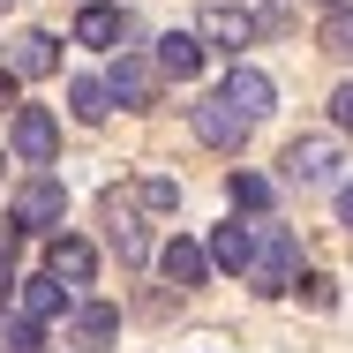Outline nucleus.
Instances as JSON below:
<instances>
[{
	"label": "nucleus",
	"instance_id": "obj_5",
	"mask_svg": "<svg viewBox=\"0 0 353 353\" xmlns=\"http://www.w3.org/2000/svg\"><path fill=\"white\" fill-rule=\"evenodd\" d=\"M188 128H196V143H211V150H241V143H248V121H241L218 90L188 105Z\"/></svg>",
	"mask_w": 353,
	"mask_h": 353
},
{
	"label": "nucleus",
	"instance_id": "obj_13",
	"mask_svg": "<svg viewBox=\"0 0 353 353\" xmlns=\"http://www.w3.org/2000/svg\"><path fill=\"white\" fill-rule=\"evenodd\" d=\"M203 248H211V271H241V279H248V263H256V225L233 218V225H218Z\"/></svg>",
	"mask_w": 353,
	"mask_h": 353
},
{
	"label": "nucleus",
	"instance_id": "obj_27",
	"mask_svg": "<svg viewBox=\"0 0 353 353\" xmlns=\"http://www.w3.org/2000/svg\"><path fill=\"white\" fill-rule=\"evenodd\" d=\"M316 8H323V15H331V8H339V0H316Z\"/></svg>",
	"mask_w": 353,
	"mask_h": 353
},
{
	"label": "nucleus",
	"instance_id": "obj_3",
	"mask_svg": "<svg viewBox=\"0 0 353 353\" xmlns=\"http://www.w3.org/2000/svg\"><path fill=\"white\" fill-rule=\"evenodd\" d=\"M8 150H15L30 173H53V158H61V121H53L46 105H15V121H8Z\"/></svg>",
	"mask_w": 353,
	"mask_h": 353
},
{
	"label": "nucleus",
	"instance_id": "obj_8",
	"mask_svg": "<svg viewBox=\"0 0 353 353\" xmlns=\"http://www.w3.org/2000/svg\"><path fill=\"white\" fill-rule=\"evenodd\" d=\"M121 38H136V23H128L121 8H105V0H83V8H75V46H98V53H105V46H121Z\"/></svg>",
	"mask_w": 353,
	"mask_h": 353
},
{
	"label": "nucleus",
	"instance_id": "obj_22",
	"mask_svg": "<svg viewBox=\"0 0 353 353\" xmlns=\"http://www.w3.org/2000/svg\"><path fill=\"white\" fill-rule=\"evenodd\" d=\"M301 293H308V308H331V301H339V285L323 279V271H316V279H301Z\"/></svg>",
	"mask_w": 353,
	"mask_h": 353
},
{
	"label": "nucleus",
	"instance_id": "obj_9",
	"mask_svg": "<svg viewBox=\"0 0 353 353\" xmlns=\"http://www.w3.org/2000/svg\"><path fill=\"white\" fill-rule=\"evenodd\" d=\"M61 68V46H53V30H23L15 46H8V75L15 83H38V75Z\"/></svg>",
	"mask_w": 353,
	"mask_h": 353
},
{
	"label": "nucleus",
	"instance_id": "obj_7",
	"mask_svg": "<svg viewBox=\"0 0 353 353\" xmlns=\"http://www.w3.org/2000/svg\"><path fill=\"white\" fill-rule=\"evenodd\" d=\"M105 90H113V105H150V98H158V61L121 53V61L105 68Z\"/></svg>",
	"mask_w": 353,
	"mask_h": 353
},
{
	"label": "nucleus",
	"instance_id": "obj_28",
	"mask_svg": "<svg viewBox=\"0 0 353 353\" xmlns=\"http://www.w3.org/2000/svg\"><path fill=\"white\" fill-rule=\"evenodd\" d=\"M0 8H8V0H0Z\"/></svg>",
	"mask_w": 353,
	"mask_h": 353
},
{
	"label": "nucleus",
	"instance_id": "obj_1",
	"mask_svg": "<svg viewBox=\"0 0 353 353\" xmlns=\"http://www.w3.org/2000/svg\"><path fill=\"white\" fill-rule=\"evenodd\" d=\"M248 285L263 293V301H279L301 285V241H293V225H256V263H248Z\"/></svg>",
	"mask_w": 353,
	"mask_h": 353
},
{
	"label": "nucleus",
	"instance_id": "obj_25",
	"mask_svg": "<svg viewBox=\"0 0 353 353\" xmlns=\"http://www.w3.org/2000/svg\"><path fill=\"white\" fill-rule=\"evenodd\" d=\"M0 105H15V75L0 68Z\"/></svg>",
	"mask_w": 353,
	"mask_h": 353
},
{
	"label": "nucleus",
	"instance_id": "obj_21",
	"mask_svg": "<svg viewBox=\"0 0 353 353\" xmlns=\"http://www.w3.org/2000/svg\"><path fill=\"white\" fill-rule=\"evenodd\" d=\"M136 196L150 203V211H173V203H181V181H165V173H150V181L136 188Z\"/></svg>",
	"mask_w": 353,
	"mask_h": 353
},
{
	"label": "nucleus",
	"instance_id": "obj_12",
	"mask_svg": "<svg viewBox=\"0 0 353 353\" xmlns=\"http://www.w3.org/2000/svg\"><path fill=\"white\" fill-rule=\"evenodd\" d=\"M46 271H53L61 285H90V271H98V248H90V241H75V233H53Z\"/></svg>",
	"mask_w": 353,
	"mask_h": 353
},
{
	"label": "nucleus",
	"instance_id": "obj_23",
	"mask_svg": "<svg viewBox=\"0 0 353 353\" xmlns=\"http://www.w3.org/2000/svg\"><path fill=\"white\" fill-rule=\"evenodd\" d=\"M331 121H339V128H353V83H339V90H331Z\"/></svg>",
	"mask_w": 353,
	"mask_h": 353
},
{
	"label": "nucleus",
	"instance_id": "obj_4",
	"mask_svg": "<svg viewBox=\"0 0 353 353\" xmlns=\"http://www.w3.org/2000/svg\"><path fill=\"white\" fill-rule=\"evenodd\" d=\"M285 181L293 188H331L339 181V143L331 136H293L285 143Z\"/></svg>",
	"mask_w": 353,
	"mask_h": 353
},
{
	"label": "nucleus",
	"instance_id": "obj_14",
	"mask_svg": "<svg viewBox=\"0 0 353 353\" xmlns=\"http://www.w3.org/2000/svg\"><path fill=\"white\" fill-rule=\"evenodd\" d=\"M158 75L196 83V75H203V38H196V30H165V38H158Z\"/></svg>",
	"mask_w": 353,
	"mask_h": 353
},
{
	"label": "nucleus",
	"instance_id": "obj_15",
	"mask_svg": "<svg viewBox=\"0 0 353 353\" xmlns=\"http://www.w3.org/2000/svg\"><path fill=\"white\" fill-rule=\"evenodd\" d=\"M105 218H113V225H105V233H113V248H121V263H143V256H150V241H143V225H136V211H128V203H121V196H113V203H105Z\"/></svg>",
	"mask_w": 353,
	"mask_h": 353
},
{
	"label": "nucleus",
	"instance_id": "obj_11",
	"mask_svg": "<svg viewBox=\"0 0 353 353\" xmlns=\"http://www.w3.org/2000/svg\"><path fill=\"white\" fill-rule=\"evenodd\" d=\"M158 271L188 293V285L211 279V248H203V241H188V233H173V241H165V256H158Z\"/></svg>",
	"mask_w": 353,
	"mask_h": 353
},
{
	"label": "nucleus",
	"instance_id": "obj_17",
	"mask_svg": "<svg viewBox=\"0 0 353 353\" xmlns=\"http://www.w3.org/2000/svg\"><path fill=\"white\" fill-rule=\"evenodd\" d=\"M68 105H75V121H105V113H113L105 75H75V83H68Z\"/></svg>",
	"mask_w": 353,
	"mask_h": 353
},
{
	"label": "nucleus",
	"instance_id": "obj_24",
	"mask_svg": "<svg viewBox=\"0 0 353 353\" xmlns=\"http://www.w3.org/2000/svg\"><path fill=\"white\" fill-rule=\"evenodd\" d=\"M339 218H346V233H353V181L339 188Z\"/></svg>",
	"mask_w": 353,
	"mask_h": 353
},
{
	"label": "nucleus",
	"instance_id": "obj_19",
	"mask_svg": "<svg viewBox=\"0 0 353 353\" xmlns=\"http://www.w3.org/2000/svg\"><path fill=\"white\" fill-rule=\"evenodd\" d=\"M316 46H323V53H353V8H346V0H339V8L323 15V30H316Z\"/></svg>",
	"mask_w": 353,
	"mask_h": 353
},
{
	"label": "nucleus",
	"instance_id": "obj_2",
	"mask_svg": "<svg viewBox=\"0 0 353 353\" xmlns=\"http://www.w3.org/2000/svg\"><path fill=\"white\" fill-rule=\"evenodd\" d=\"M61 218H68L61 173H30V181L15 188V203H8V225H15V233H61Z\"/></svg>",
	"mask_w": 353,
	"mask_h": 353
},
{
	"label": "nucleus",
	"instance_id": "obj_26",
	"mask_svg": "<svg viewBox=\"0 0 353 353\" xmlns=\"http://www.w3.org/2000/svg\"><path fill=\"white\" fill-rule=\"evenodd\" d=\"M8 293H15V271H8V263H0V308H8Z\"/></svg>",
	"mask_w": 353,
	"mask_h": 353
},
{
	"label": "nucleus",
	"instance_id": "obj_16",
	"mask_svg": "<svg viewBox=\"0 0 353 353\" xmlns=\"http://www.w3.org/2000/svg\"><path fill=\"white\" fill-rule=\"evenodd\" d=\"M68 331H75V346H105V339L121 331V308L90 301V308H75V316H68Z\"/></svg>",
	"mask_w": 353,
	"mask_h": 353
},
{
	"label": "nucleus",
	"instance_id": "obj_18",
	"mask_svg": "<svg viewBox=\"0 0 353 353\" xmlns=\"http://www.w3.org/2000/svg\"><path fill=\"white\" fill-rule=\"evenodd\" d=\"M225 196H233V211H271V181L263 173H233Z\"/></svg>",
	"mask_w": 353,
	"mask_h": 353
},
{
	"label": "nucleus",
	"instance_id": "obj_10",
	"mask_svg": "<svg viewBox=\"0 0 353 353\" xmlns=\"http://www.w3.org/2000/svg\"><path fill=\"white\" fill-rule=\"evenodd\" d=\"M15 293H23V316L30 323H53V316H75V293L53 271H38V279H15Z\"/></svg>",
	"mask_w": 353,
	"mask_h": 353
},
{
	"label": "nucleus",
	"instance_id": "obj_20",
	"mask_svg": "<svg viewBox=\"0 0 353 353\" xmlns=\"http://www.w3.org/2000/svg\"><path fill=\"white\" fill-rule=\"evenodd\" d=\"M0 346H8V353H46V323H30V316H15V323L0 331Z\"/></svg>",
	"mask_w": 353,
	"mask_h": 353
},
{
	"label": "nucleus",
	"instance_id": "obj_6",
	"mask_svg": "<svg viewBox=\"0 0 353 353\" xmlns=\"http://www.w3.org/2000/svg\"><path fill=\"white\" fill-rule=\"evenodd\" d=\"M218 98H225V105H233V113H241V121L256 128V121L271 113V98H279V83H271L263 68H248V61H241V68L225 75V90H218Z\"/></svg>",
	"mask_w": 353,
	"mask_h": 353
}]
</instances>
